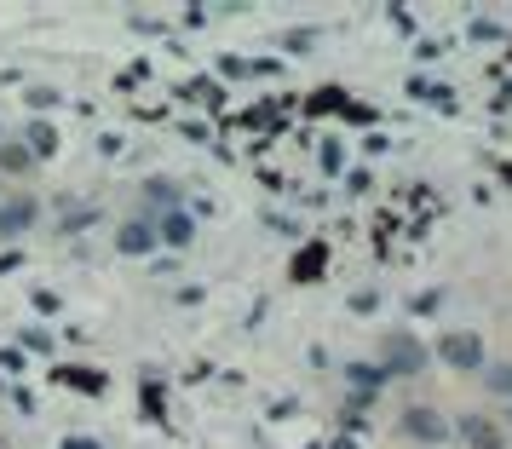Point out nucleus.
Instances as JSON below:
<instances>
[{
    "label": "nucleus",
    "instance_id": "f257e3e1",
    "mask_svg": "<svg viewBox=\"0 0 512 449\" xmlns=\"http://www.w3.org/2000/svg\"><path fill=\"white\" fill-rule=\"evenodd\" d=\"M455 432H461L466 449H507V432L489 421V415H461V421H455Z\"/></svg>",
    "mask_w": 512,
    "mask_h": 449
},
{
    "label": "nucleus",
    "instance_id": "f03ea898",
    "mask_svg": "<svg viewBox=\"0 0 512 449\" xmlns=\"http://www.w3.org/2000/svg\"><path fill=\"white\" fill-rule=\"evenodd\" d=\"M403 432H409L415 444H443V432H449V426H443L438 409H426V403H409V409H403Z\"/></svg>",
    "mask_w": 512,
    "mask_h": 449
},
{
    "label": "nucleus",
    "instance_id": "7ed1b4c3",
    "mask_svg": "<svg viewBox=\"0 0 512 449\" xmlns=\"http://www.w3.org/2000/svg\"><path fill=\"white\" fill-rule=\"evenodd\" d=\"M35 219H41L35 196H0V237H24Z\"/></svg>",
    "mask_w": 512,
    "mask_h": 449
},
{
    "label": "nucleus",
    "instance_id": "20e7f679",
    "mask_svg": "<svg viewBox=\"0 0 512 449\" xmlns=\"http://www.w3.org/2000/svg\"><path fill=\"white\" fill-rule=\"evenodd\" d=\"M443 363L449 369H484V340L478 334H443Z\"/></svg>",
    "mask_w": 512,
    "mask_h": 449
},
{
    "label": "nucleus",
    "instance_id": "39448f33",
    "mask_svg": "<svg viewBox=\"0 0 512 449\" xmlns=\"http://www.w3.org/2000/svg\"><path fill=\"white\" fill-rule=\"evenodd\" d=\"M116 248L121 254H150V248H156V219H127Z\"/></svg>",
    "mask_w": 512,
    "mask_h": 449
},
{
    "label": "nucleus",
    "instance_id": "423d86ee",
    "mask_svg": "<svg viewBox=\"0 0 512 449\" xmlns=\"http://www.w3.org/2000/svg\"><path fill=\"white\" fill-rule=\"evenodd\" d=\"M156 237L167 242V248H190V237H196V225H190V213H162V225H156Z\"/></svg>",
    "mask_w": 512,
    "mask_h": 449
},
{
    "label": "nucleus",
    "instance_id": "0eeeda50",
    "mask_svg": "<svg viewBox=\"0 0 512 449\" xmlns=\"http://www.w3.org/2000/svg\"><path fill=\"white\" fill-rule=\"evenodd\" d=\"M420 363H426V357H420V346H409L403 334L386 346V369H392V375H420Z\"/></svg>",
    "mask_w": 512,
    "mask_h": 449
},
{
    "label": "nucleus",
    "instance_id": "6e6552de",
    "mask_svg": "<svg viewBox=\"0 0 512 449\" xmlns=\"http://www.w3.org/2000/svg\"><path fill=\"white\" fill-rule=\"evenodd\" d=\"M35 156H29V144H6L0 139V173H29Z\"/></svg>",
    "mask_w": 512,
    "mask_h": 449
},
{
    "label": "nucleus",
    "instance_id": "1a4fd4ad",
    "mask_svg": "<svg viewBox=\"0 0 512 449\" xmlns=\"http://www.w3.org/2000/svg\"><path fill=\"white\" fill-rule=\"evenodd\" d=\"M484 386L495 392V398L512 403V363H484Z\"/></svg>",
    "mask_w": 512,
    "mask_h": 449
},
{
    "label": "nucleus",
    "instance_id": "9d476101",
    "mask_svg": "<svg viewBox=\"0 0 512 449\" xmlns=\"http://www.w3.org/2000/svg\"><path fill=\"white\" fill-rule=\"evenodd\" d=\"M52 150H58V133H52L47 121H35V127H29V156L41 162V156H52Z\"/></svg>",
    "mask_w": 512,
    "mask_h": 449
},
{
    "label": "nucleus",
    "instance_id": "9b49d317",
    "mask_svg": "<svg viewBox=\"0 0 512 449\" xmlns=\"http://www.w3.org/2000/svg\"><path fill=\"white\" fill-rule=\"evenodd\" d=\"M144 196H150L156 208L173 213V202H179V185H173V179H150V185H144Z\"/></svg>",
    "mask_w": 512,
    "mask_h": 449
},
{
    "label": "nucleus",
    "instance_id": "f8f14e48",
    "mask_svg": "<svg viewBox=\"0 0 512 449\" xmlns=\"http://www.w3.org/2000/svg\"><path fill=\"white\" fill-rule=\"evenodd\" d=\"M351 380H357V392L369 398V392H380V380H386V369H369V363H351Z\"/></svg>",
    "mask_w": 512,
    "mask_h": 449
},
{
    "label": "nucleus",
    "instance_id": "ddd939ff",
    "mask_svg": "<svg viewBox=\"0 0 512 449\" xmlns=\"http://www.w3.org/2000/svg\"><path fill=\"white\" fill-rule=\"evenodd\" d=\"M58 380H70L75 392H104V375H93V369H64Z\"/></svg>",
    "mask_w": 512,
    "mask_h": 449
},
{
    "label": "nucleus",
    "instance_id": "4468645a",
    "mask_svg": "<svg viewBox=\"0 0 512 449\" xmlns=\"http://www.w3.org/2000/svg\"><path fill=\"white\" fill-rule=\"evenodd\" d=\"M24 346H29V352H52V334H41V329H24Z\"/></svg>",
    "mask_w": 512,
    "mask_h": 449
},
{
    "label": "nucleus",
    "instance_id": "2eb2a0df",
    "mask_svg": "<svg viewBox=\"0 0 512 449\" xmlns=\"http://www.w3.org/2000/svg\"><path fill=\"white\" fill-rule=\"evenodd\" d=\"M0 386H6V380H0Z\"/></svg>",
    "mask_w": 512,
    "mask_h": 449
}]
</instances>
